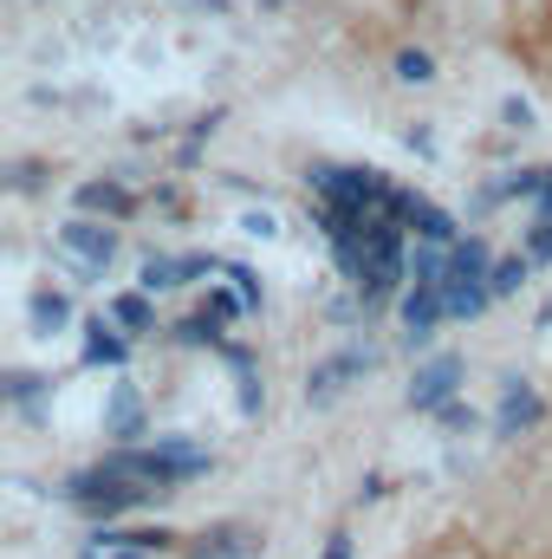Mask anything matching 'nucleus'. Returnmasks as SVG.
Wrapping results in <instances>:
<instances>
[{"mask_svg":"<svg viewBox=\"0 0 552 559\" xmlns=\"http://www.w3.org/2000/svg\"><path fill=\"white\" fill-rule=\"evenodd\" d=\"M540 325H552V299H547V306H540Z\"/></svg>","mask_w":552,"mask_h":559,"instance_id":"obj_29","label":"nucleus"},{"mask_svg":"<svg viewBox=\"0 0 552 559\" xmlns=\"http://www.w3.org/2000/svg\"><path fill=\"white\" fill-rule=\"evenodd\" d=\"M26 312H33V325H39V332H65V325H72V299H65V293H52V286H39V293L26 299Z\"/></svg>","mask_w":552,"mask_h":559,"instance_id":"obj_15","label":"nucleus"},{"mask_svg":"<svg viewBox=\"0 0 552 559\" xmlns=\"http://www.w3.org/2000/svg\"><path fill=\"white\" fill-rule=\"evenodd\" d=\"M397 312H404V338H410V352H429V338H435V325L448 319V293L442 286H416L397 299Z\"/></svg>","mask_w":552,"mask_h":559,"instance_id":"obj_2","label":"nucleus"},{"mask_svg":"<svg viewBox=\"0 0 552 559\" xmlns=\"http://www.w3.org/2000/svg\"><path fill=\"white\" fill-rule=\"evenodd\" d=\"M325 559H351V534H332L325 540Z\"/></svg>","mask_w":552,"mask_h":559,"instance_id":"obj_28","label":"nucleus"},{"mask_svg":"<svg viewBox=\"0 0 552 559\" xmlns=\"http://www.w3.org/2000/svg\"><path fill=\"white\" fill-rule=\"evenodd\" d=\"M461 391V358L455 352H442V358H429L422 371H416V384H410V411H442L448 397Z\"/></svg>","mask_w":552,"mask_h":559,"instance_id":"obj_4","label":"nucleus"},{"mask_svg":"<svg viewBox=\"0 0 552 559\" xmlns=\"http://www.w3.org/2000/svg\"><path fill=\"white\" fill-rule=\"evenodd\" d=\"M137 286L143 293H169V286H182V254H143Z\"/></svg>","mask_w":552,"mask_h":559,"instance_id":"obj_18","label":"nucleus"},{"mask_svg":"<svg viewBox=\"0 0 552 559\" xmlns=\"http://www.w3.org/2000/svg\"><path fill=\"white\" fill-rule=\"evenodd\" d=\"M85 365H111V371H124V365H131V338H124V325H118V319H111V325H105V319H92V325H85Z\"/></svg>","mask_w":552,"mask_h":559,"instance_id":"obj_8","label":"nucleus"},{"mask_svg":"<svg viewBox=\"0 0 552 559\" xmlns=\"http://www.w3.org/2000/svg\"><path fill=\"white\" fill-rule=\"evenodd\" d=\"M488 274H494V254H488L481 235H468V241L448 248V280H488Z\"/></svg>","mask_w":552,"mask_h":559,"instance_id":"obj_12","label":"nucleus"},{"mask_svg":"<svg viewBox=\"0 0 552 559\" xmlns=\"http://www.w3.org/2000/svg\"><path fill=\"white\" fill-rule=\"evenodd\" d=\"M533 267H540V261H533V254H507V261H494V299H507V293H520V286H527V280H533Z\"/></svg>","mask_w":552,"mask_h":559,"instance_id":"obj_20","label":"nucleus"},{"mask_svg":"<svg viewBox=\"0 0 552 559\" xmlns=\"http://www.w3.org/2000/svg\"><path fill=\"white\" fill-rule=\"evenodd\" d=\"M501 124H507V131H527V124H533V105H527V98H507V105H501Z\"/></svg>","mask_w":552,"mask_h":559,"instance_id":"obj_24","label":"nucleus"},{"mask_svg":"<svg viewBox=\"0 0 552 559\" xmlns=\"http://www.w3.org/2000/svg\"><path fill=\"white\" fill-rule=\"evenodd\" d=\"M527 254L547 267L552 261V169H547V189H540V215H533V228H527Z\"/></svg>","mask_w":552,"mask_h":559,"instance_id":"obj_19","label":"nucleus"},{"mask_svg":"<svg viewBox=\"0 0 552 559\" xmlns=\"http://www.w3.org/2000/svg\"><path fill=\"white\" fill-rule=\"evenodd\" d=\"M435 417H442V429H475V411H468V404H455V397H448Z\"/></svg>","mask_w":552,"mask_h":559,"instance_id":"obj_25","label":"nucleus"},{"mask_svg":"<svg viewBox=\"0 0 552 559\" xmlns=\"http://www.w3.org/2000/svg\"><path fill=\"white\" fill-rule=\"evenodd\" d=\"M397 79H404V85H429V79H435V52L404 46V52H397Z\"/></svg>","mask_w":552,"mask_h":559,"instance_id":"obj_21","label":"nucleus"},{"mask_svg":"<svg viewBox=\"0 0 552 559\" xmlns=\"http://www.w3.org/2000/svg\"><path fill=\"white\" fill-rule=\"evenodd\" d=\"M149 299H156V293H118V299H111V319H118V325H124V332H156V306H149Z\"/></svg>","mask_w":552,"mask_h":559,"instance_id":"obj_17","label":"nucleus"},{"mask_svg":"<svg viewBox=\"0 0 552 559\" xmlns=\"http://www.w3.org/2000/svg\"><path fill=\"white\" fill-rule=\"evenodd\" d=\"M59 248L79 254V274L85 280H105V267L118 261V228H105L98 215H72V222L59 228Z\"/></svg>","mask_w":552,"mask_h":559,"instance_id":"obj_1","label":"nucleus"},{"mask_svg":"<svg viewBox=\"0 0 552 559\" xmlns=\"http://www.w3.org/2000/svg\"><path fill=\"white\" fill-rule=\"evenodd\" d=\"M397 222L410 228L416 241H442V248H455V241H461L455 215H442V209H435V202H422L416 189H397Z\"/></svg>","mask_w":552,"mask_h":559,"instance_id":"obj_3","label":"nucleus"},{"mask_svg":"<svg viewBox=\"0 0 552 559\" xmlns=\"http://www.w3.org/2000/svg\"><path fill=\"white\" fill-rule=\"evenodd\" d=\"M228 280H235V286H241V293H248V306H254V312H261V280H254V267H228Z\"/></svg>","mask_w":552,"mask_h":559,"instance_id":"obj_26","label":"nucleus"},{"mask_svg":"<svg viewBox=\"0 0 552 559\" xmlns=\"http://www.w3.org/2000/svg\"><path fill=\"white\" fill-rule=\"evenodd\" d=\"M46 391H52V384H46L39 371H7V378H0V397H7L13 411H26V417L39 411V397H46Z\"/></svg>","mask_w":552,"mask_h":559,"instance_id":"obj_16","label":"nucleus"},{"mask_svg":"<svg viewBox=\"0 0 552 559\" xmlns=\"http://www.w3.org/2000/svg\"><path fill=\"white\" fill-rule=\"evenodd\" d=\"M98 540H105V547H137V554H169V547H176V534H169V527H111V521H105V534H98Z\"/></svg>","mask_w":552,"mask_h":559,"instance_id":"obj_10","label":"nucleus"},{"mask_svg":"<svg viewBox=\"0 0 552 559\" xmlns=\"http://www.w3.org/2000/svg\"><path fill=\"white\" fill-rule=\"evenodd\" d=\"M72 202H79V215H105V222H124V215H137V195L124 189V182H79L72 189Z\"/></svg>","mask_w":552,"mask_h":559,"instance_id":"obj_7","label":"nucleus"},{"mask_svg":"<svg viewBox=\"0 0 552 559\" xmlns=\"http://www.w3.org/2000/svg\"><path fill=\"white\" fill-rule=\"evenodd\" d=\"M248 554H254L248 527H215V534H202V547H189V559H248Z\"/></svg>","mask_w":552,"mask_h":559,"instance_id":"obj_13","label":"nucleus"},{"mask_svg":"<svg viewBox=\"0 0 552 559\" xmlns=\"http://www.w3.org/2000/svg\"><path fill=\"white\" fill-rule=\"evenodd\" d=\"M540 417H547L540 391H533L527 378H507V391H501V411H494V436H527Z\"/></svg>","mask_w":552,"mask_h":559,"instance_id":"obj_6","label":"nucleus"},{"mask_svg":"<svg viewBox=\"0 0 552 559\" xmlns=\"http://www.w3.org/2000/svg\"><path fill=\"white\" fill-rule=\"evenodd\" d=\"M105 436H118V442H137L149 436V423H143V404L131 384H118V397H111V411H105Z\"/></svg>","mask_w":552,"mask_h":559,"instance_id":"obj_9","label":"nucleus"},{"mask_svg":"<svg viewBox=\"0 0 552 559\" xmlns=\"http://www.w3.org/2000/svg\"><path fill=\"white\" fill-rule=\"evenodd\" d=\"M39 182H46V169H39V163H7V189H13V195H33Z\"/></svg>","mask_w":552,"mask_h":559,"instance_id":"obj_22","label":"nucleus"},{"mask_svg":"<svg viewBox=\"0 0 552 559\" xmlns=\"http://www.w3.org/2000/svg\"><path fill=\"white\" fill-rule=\"evenodd\" d=\"M404 143H410L416 156H435V131H429V124H410V131H404Z\"/></svg>","mask_w":552,"mask_h":559,"instance_id":"obj_27","label":"nucleus"},{"mask_svg":"<svg viewBox=\"0 0 552 559\" xmlns=\"http://www.w3.org/2000/svg\"><path fill=\"white\" fill-rule=\"evenodd\" d=\"M448 319H481L488 299H494V280H448Z\"/></svg>","mask_w":552,"mask_h":559,"instance_id":"obj_11","label":"nucleus"},{"mask_svg":"<svg viewBox=\"0 0 552 559\" xmlns=\"http://www.w3.org/2000/svg\"><path fill=\"white\" fill-rule=\"evenodd\" d=\"M371 365H377V352H364V345H351V352H338V358H325V365H319V371L305 378V397H312V404H325V397H338V391H345L351 378H364Z\"/></svg>","mask_w":552,"mask_h":559,"instance_id":"obj_5","label":"nucleus"},{"mask_svg":"<svg viewBox=\"0 0 552 559\" xmlns=\"http://www.w3.org/2000/svg\"><path fill=\"white\" fill-rule=\"evenodd\" d=\"M208 274H228V267H221L215 254H182V286H189V280H208Z\"/></svg>","mask_w":552,"mask_h":559,"instance_id":"obj_23","label":"nucleus"},{"mask_svg":"<svg viewBox=\"0 0 552 559\" xmlns=\"http://www.w3.org/2000/svg\"><path fill=\"white\" fill-rule=\"evenodd\" d=\"M221 325H228V319H215V312L202 306V312L176 319V325H169V338H176V345H228V332H221Z\"/></svg>","mask_w":552,"mask_h":559,"instance_id":"obj_14","label":"nucleus"}]
</instances>
